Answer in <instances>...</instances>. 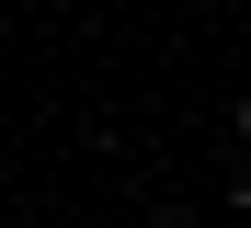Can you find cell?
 Masks as SVG:
<instances>
[{
	"label": "cell",
	"mask_w": 251,
	"mask_h": 228,
	"mask_svg": "<svg viewBox=\"0 0 251 228\" xmlns=\"http://www.w3.org/2000/svg\"><path fill=\"white\" fill-rule=\"evenodd\" d=\"M240 149H251V91H240Z\"/></svg>",
	"instance_id": "2"
},
{
	"label": "cell",
	"mask_w": 251,
	"mask_h": 228,
	"mask_svg": "<svg viewBox=\"0 0 251 228\" xmlns=\"http://www.w3.org/2000/svg\"><path fill=\"white\" fill-rule=\"evenodd\" d=\"M228 205H240V217H251V160H240V171H228Z\"/></svg>",
	"instance_id": "1"
}]
</instances>
